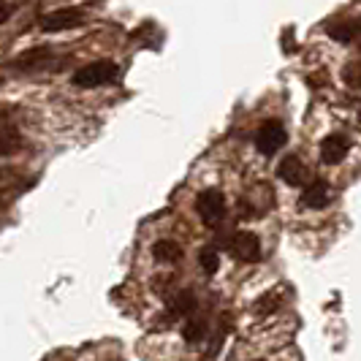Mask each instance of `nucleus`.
I'll use <instances>...</instances> for the list:
<instances>
[{
    "mask_svg": "<svg viewBox=\"0 0 361 361\" xmlns=\"http://www.w3.org/2000/svg\"><path fill=\"white\" fill-rule=\"evenodd\" d=\"M114 79H117V63H111V60L87 63V66H82L79 71H73V76H71L73 85H76V87H85V90L109 85V82H114Z\"/></svg>",
    "mask_w": 361,
    "mask_h": 361,
    "instance_id": "1",
    "label": "nucleus"
},
{
    "mask_svg": "<svg viewBox=\"0 0 361 361\" xmlns=\"http://www.w3.org/2000/svg\"><path fill=\"white\" fill-rule=\"evenodd\" d=\"M226 247H228V253L234 255L236 261H242V264H255V261H261V242H258V236L253 231H236L228 242H226Z\"/></svg>",
    "mask_w": 361,
    "mask_h": 361,
    "instance_id": "2",
    "label": "nucleus"
},
{
    "mask_svg": "<svg viewBox=\"0 0 361 361\" xmlns=\"http://www.w3.org/2000/svg\"><path fill=\"white\" fill-rule=\"evenodd\" d=\"M196 209H199V217L207 226H217L226 217V196L217 188H207L199 193Z\"/></svg>",
    "mask_w": 361,
    "mask_h": 361,
    "instance_id": "3",
    "label": "nucleus"
},
{
    "mask_svg": "<svg viewBox=\"0 0 361 361\" xmlns=\"http://www.w3.org/2000/svg\"><path fill=\"white\" fill-rule=\"evenodd\" d=\"M288 142V133L280 123H264L255 133V147L261 155H274L277 149H283Z\"/></svg>",
    "mask_w": 361,
    "mask_h": 361,
    "instance_id": "4",
    "label": "nucleus"
},
{
    "mask_svg": "<svg viewBox=\"0 0 361 361\" xmlns=\"http://www.w3.org/2000/svg\"><path fill=\"white\" fill-rule=\"evenodd\" d=\"M85 19L82 11H76V8H60V11H52V14H47V17H41V30L44 33H57V30H68V27H76L79 22Z\"/></svg>",
    "mask_w": 361,
    "mask_h": 361,
    "instance_id": "5",
    "label": "nucleus"
},
{
    "mask_svg": "<svg viewBox=\"0 0 361 361\" xmlns=\"http://www.w3.org/2000/svg\"><path fill=\"white\" fill-rule=\"evenodd\" d=\"M277 177L286 182V185H307L310 171L299 155H286L280 161V166H277Z\"/></svg>",
    "mask_w": 361,
    "mask_h": 361,
    "instance_id": "6",
    "label": "nucleus"
},
{
    "mask_svg": "<svg viewBox=\"0 0 361 361\" xmlns=\"http://www.w3.org/2000/svg\"><path fill=\"white\" fill-rule=\"evenodd\" d=\"M350 152V142L345 139L343 133H331L321 142V161L329 163V166H337L343 163Z\"/></svg>",
    "mask_w": 361,
    "mask_h": 361,
    "instance_id": "7",
    "label": "nucleus"
},
{
    "mask_svg": "<svg viewBox=\"0 0 361 361\" xmlns=\"http://www.w3.org/2000/svg\"><path fill=\"white\" fill-rule=\"evenodd\" d=\"M329 201H331V188H329L326 180H312L305 185V190H302V207H307V209H324Z\"/></svg>",
    "mask_w": 361,
    "mask_h": 361,
    "instance_id": "8",
    "label": "nucleus"
},
{
    "mask_svg": "<svg viewBox=\"0 0 361 361\" xmlns=\"http://www.w3.org/2000/svg\"><path fill=\"white\" fill-rule=\"evenodd\" d=\"M152 255H155L161 264H177V261H182V247L174 239H161V242H155Z\"/></svg>",
    "mask_w": 361,
    "mask_h": 361,
    "instance_id": "9",
    "label": "nucleus"
},
{
    "mask_svg": "<svg viewBox=\"0 0 361 361\" xmlns=\"http://www.w3.org/2000/svg\"><path fill=\"white\" fill-rule=\"evenodd\" d=\"M169 310H171V315H190L196 310V293L193 290H177L169 299Z\"/></svg>",
    "mask_w": 361,
    "mask_h": 361,
    "instance_id": "10",
    "label": "nucleus"
},
{
    "mask_svg": "<svg viewBox=\"0 0 361 361\" xmlns=\"http://www.w3.org/2000/svg\"><path fill=\"white\" fill-rule=\"evenodd\" d=\"M185 340L188 343H199V340H204L207 337V321L204 318H190L188 324H185Z\"/></svg>",
    "mask_w": 361,
    "mask_h": 361,
    "instance_id": "11",
    "label": "nucleus"
},
{
    "mask_svg": "<svg viewBox=\"0 0 361 361\" xmlns=\"http://www.w3.org/2000/svg\"><path fill=\"white\" fill-rule=\"evenodd\" d=\"M199 264L207 274H215V271L220 269V255H217L215 247H204L199 253Z\"/></svg>",
    "mask_w": 361,
    "mask_h": 361,
    "instance_id": "12",
    "label": "nucleus"
},
{
    "mask_svg": "<svg viewBox=\"0 0 361 361\" xmlns=\"http://www.w3.org/2000/svg\"><path fill=\"white\" fill-rule=\"evenodd\" d=\"M353 33H356V27H350V25H345V22L329 25V36L334 38V41H340V44H350V41H353Z\"/></svg>",
    "mask_w": 361,
    "mask_h": 361,
    "instance_id": "13",
    "label": "nucleus"
},
{
    "mask_svg": "<svg viewBox=\"0 0 361 361\" xmlns=\"http://www.w3.org/2000/svg\"><path fill=\"white\" fill-rule=\"evenodd\" d=\"M19 147H22V139H19L14 130H0V155H11V152H17Z\"/></svg>",
    "mask_w": 361,
    "mask_h": 361,
    "instance_id": "14",
    "label": "nucleus"
},
{
    "mask_svg": "<svg viewBox=\"0 0 361 361\" xmlns=\"http://www.w3.org/2000/svg\"><path fill=\"white\" fill-rule=\"evenodd\" d=\"M343 79H345V85H348V87H353V90H361V66H359V63H350V66H345Z\"/></svg>",
    "mask_w": 361,
    "mask_h": 361,
    "instance_id": "15",
    "label": "nucleus"
},
{
    "mask_svg": "<svg viewBox=\"0 0 361 361\" xmlns=\"http://www.w3.org/2000/svg\"><path fill=\"white\" fill-rule=\"evenodd\" d=\"M274 307H277V299H271V296H264V299L255 305L258 312H269V310H274Z\"/></svg>",
    "mask_w": 361,
    "mask_h": 361,
    "instance_id": "16",
    "label": "nucleus"
},
{
    "mask_svg": "<svg viewBox=\"0 0 361 361\" xmlns=\"http://www.w3.org/2000/svg\"><path fill=\"white\" fill-rule=\"evenodd\" d=\"M14 14V3H0V25Z\"/></svg>",
    "mask_w": 361,
    "mask_h": 361,
    "instance_id": "17",
    "label": "nucleus"
},
{
    "mask_svg": "<svg viewBox=\"0 0 361 361\" xmlns=\"http://www.w3.org/2000/svg\"><path fill=\"white\" fill-rule=\"evenodd\" d=\"M0 209H3V196H0Z\"/></svg>",
    "mask_w": 361,
    "mask_h": 361,
    "instance_id": "18",
    "label": "nucleus"
},
{
    "mask_svg": "<svg viewBox=\"0 0 361 361\" xmlns=\"http://www.w3.org/2000/svg\"><path fill=\"white\" fill-rule=\"evenodd\" d=\"M359 123H361V114H359Z\"/></svg>",
    "mask_w": 361,
    "mask_h": 361,
    "instance_id": "19",
    "label": "nucleus"
}]
</instances>
